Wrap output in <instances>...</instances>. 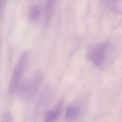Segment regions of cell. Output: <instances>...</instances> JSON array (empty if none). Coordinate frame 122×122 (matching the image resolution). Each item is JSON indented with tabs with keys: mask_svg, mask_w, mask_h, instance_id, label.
Returning <instances> with one entry per match:
<instances>
[{
	"mask_svg": "<svg viewBox=\"0 0 122 122\" xmlns=\"http://www.w3.org/2000/svg\"><path fill=\"white\" fill-rule=\"evenodd\" d=\"M42 80L41 74L38 73L31 79L20 82L16 91L18 95L22 99H30L37 92Z\"/></svg>",
	"mask_w": 122,
	"mask_h": 122,
	"instance_id": "2",
	"label": "cell"
},
{
	"mask_svg": "<svg viewBox=\"0 0 122 122\" xmlns=\"http://www.w3.org/2000/svg\"><path fill=\"white\" fill-rule=\"evenodd\" d=\"M6 0H0V7H1V10H2L3 7L5 4Z\"/></svg>",
	"mask_w": 122,
	"mask_h": 122,
	"instance_id": "10",
	"label": "cell"
},
{
	"mask_svg": "<svg viewBox=\"0 0 122 122\" xmlns=\"http://www.w3.org/2000/svg\"><path fill=\"white\" fill-rule=\"evenodd\" d=\"M80 114V109L75 105H70L67 107L65 111V118L68 121L75 119Z\"/></svg>",
	"mask_w": 122,
	"mask_h": 122,
	"instance_id": "6",
	"label": "cell"
},
{
	"mask_svg": "<svg viewBox=\"0 0 122 122\" xmlns=\"http://www.w3.org/2000/svg\"><path fill=\"white\" fill-rule=\"evenodd\" d=\"M62 107V103H59L56 108L54 110H50L47 112L45 115L44 122H53L59 117L61 108Z\"/></svg>",
	"mask_w": 122,
	"mask_h": 122,
	"instance_id": "5",
	"label": "cell"
},
{
	"mask_svg": "<svg viewBox=\"0 0 122 122\" xmlns=\"http://www.w3.org/2000/svg\"><path fill=\"white\" fill-rule=\"evenodd\" d=\"M107 0L110 3V5H111V7L112 8V6L115 5L116 3L119 1L120 0Z\"/></svg>",
	"mask_w": 122,
	"mask_h": 122,
	"instance_id": "9",
	"label": "cell"
},
{
	"mask_svg": "<svg viewBox=\"0 0 122 122\" xmlns=\"http://www.w3.org/2000/svg\"><path fill=\"white\" fill-rule=\"evenodd\" d=\"M56 0H45L44 4V22L45 25L48 24L54 12Z\"/></svg>",
	"mask_w": 122,
	"mask_h": 122,
	"instance_id": "4",
	"label": "cell"
},
{
	"mask_svg": "<svg viewBox=\"0 0 122 122\" xmlns=\"http://www.w3.org/2000/svg\"><path fill=\"white\" fill-rule=\"evenodd\" d=\"M1 122H12L11 114L9 111H5L3 113Z\"/></svg>",
	"mask_w": 122,
	"mask_h": 122,
	"instance_id": "8",
	"label": "cell"
},
{
	"mask_svg": "<svg viewBox=\"0 0 122 122\" xmlns=\"http://www.w3.org/2000/svg\"><path fill=\"white\" fill-rule=\"evenodd\" d=\"M29 55L27 52L23 53L19 58L13 70L8 87V92L13 94L20 83V80L24 73L28 61Z\"/></svg>",
	"mask_w": 122,
	"mask_h": 122,
	"instance_id": "3",
	"label": "cell"
},
{
	"mask_svg": "<svg viewBox=\"0 0 122 122\" xmlns=\"http://www.w3.org/2000/svg\"><path fill=\"white\" fill-rule=\"evenodd\" d=\"M40 9L38 6H32L29 11V18L30 20L31 21L37 20L40 15Z\"/></svg>",
	"mask_w": 122,
	"mask_h": 122,
	"instance_id": "7",
	"label": "cell"
},
{
	"mask_svg": "<svg viewBox=\"0 0 122 122\" xmlns=\"http://www.w3.org/2000/svg\"><path fill=\"white\" fill-rule=\"evenodd\" d=\"M110 45L106 42L91 45L87 49L86 55L88 59L97 67H103L109 55Z\"/></svg>",
	"mask_w": 122,
	"mask_h": 122,
	"instance_id": "1",
	"label": "cell"
}]
</instances>
